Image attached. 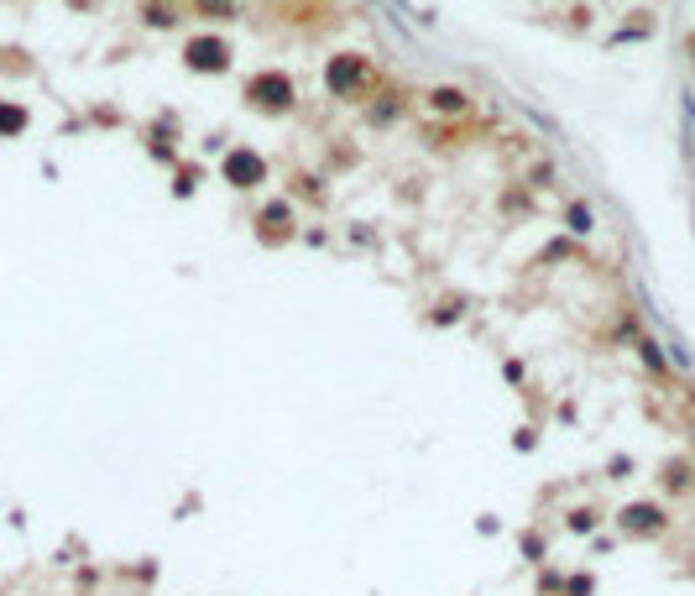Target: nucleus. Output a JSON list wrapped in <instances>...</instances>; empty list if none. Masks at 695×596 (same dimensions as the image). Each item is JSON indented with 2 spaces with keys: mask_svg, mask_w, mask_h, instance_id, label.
Returning <instances> with one entry per match:
<instances>
[{
  "mask_svg": "<svg viewBox=\"0 0 695 596\" xmlns=\"http://www.w3.org/2000/svg\"><path fill=\"white\" fill-rule=\"evenodd\" d=\"M246 100L257 105V110H267V116H288L298 95H293V79L288 74H272V68H267V74H257V79L246 84Z\"/></svg>",
  "mask_w": 695,
  "mask_h": 596,
  "instance_id": "f257e3e1",
  "label": "nucleus"
},
{
  "mask_svg": "<svg viewBox=\"0 0 695 596\" xmlns=\"http://www.w3.org/2000/svg\"><path fill=\"white\" fill-rule=\"evenodd\" d=\"M366 79H372V68H366V58H356V53H340V58H330V68H324V89H330L335 100H356L366 89Z\"/></svg>",
  "mask_w": 695,
  "mask_h": 596,
  "instance_id": "f03ea898",
  "label": "nucleus"
},
{
  "mask_svg": "<svg viewBox=\"0 0 695 596\" xmlns=\"http://www.w3.org/2000/svg\"><path fill=\"white\" fill-rule=\"evenodd\" d=\"M617 529L628 539H659L669 529V513H664V502H628L617 513Z\"/></svg>",
  "mask_w": 695,
  "mask_h": 596,
  "instance_id": "7ed1b4c3",
  "label": "nucleus"
},
{
  "mask_svg": "<svg viewBox=\"0 0 695 596\" xmlns=\"http://www.w3.org/2000/svg\"><path fill=\"white\" fill-rule=\"evenodd\" d=\"M225 178L236 183V189H257V183H267V157L236 147V152L225 157Z\"/></svg>",
  "mask_w": 695,
  "mask_h": 596,
  "instance_id": "20e7f679",
  "label": "nucleus"
},
{
  "mask_svg": "<svg viewBox=\"0 0 695 596\" xmlns=\"http://www.w3.org/2000/svg\"><path fill=\"white\" fill-rule=\"evenodd\" d=\"M183 58H189V68H199V74H220L230 63V48H225V37H194Z\"/></svg>",
  "mask_w": 695,
  "mask_h": 596,
  "instance_id": "39448f33",
  "label": "nucleus"
},
{
  "mask_svg": "<svg viewBox=\"0 0 695 596\" xmlns=\"http://www.w3.org/2000/svg\"><path fill=\"white\" fill-rule=\"evenodd\" d=\"M27 131V105L16 100H0V142H11V136Z\"/></svg>",
  "mask_w": 695,
  "mask_h": 596,
  "instance_id": "423d86ee",
  "label": "nucleus"
},
{
  "mask_svg": "<svg viewBox=\"0 0 695 596\" xmlns=\"http://www.w3.org/2000/svg\"><path fill=\"white\" fill-rule=\"evenodd\" d=\"M429 105L439 110V116H460V110H466V89H455V84H439L434 95H429Z\"/></svg>",
  "mask_w": 695,
  "mask_h": 596,
  "instance_id": "0eeeda50",
  "label": "nucleus"
},
{
  "mask_svg": "<svg viewBox=\"0 0 695 596\" xmlns=\"http://www.w3.org/2000/svg\"><path fill=\"white\" fill-rule=\"evenodd\" d=\"M288 220H293V210H288V204H267V210H262V231L272 236H288Z\"/></svg>",
  "mask_w": 695,
  "mask_h": 596,
  "instance_id": "6e6552de",
  "label": "nucleus"
},
{
  "mask_svg": "<svg viewBox=\"0 0 695 596\" xmlns=\"http://www.w3.org/2000/svg\"><path fill=\"white\" fill-rule=\"evenodd\" d=\"M199 16H210V21H230L236 16V0H194Z\"/></svg>",
  "mask_w": 695,
  "mask_h": 596,
  "instance_id": "1a4fd4ad",
  "label": "nucleus"
},
{
  "mask_svg": "<svg viewBox=\"0 0 695 596\" xmlns=\"http://www.w3.org/2000/svg\"><path fill=\"white\" fill-rule=\"evenodd\" d=\"M596 523H601L596 508H575V513H570V534H596Z\"/></svg>",
  "mask_w": 695,
  "mask_h": 596,
  "instance_id": "9d476101",
  "label": "nucleus"
},
{
  "mask_svg": "<svg viewBox=\"0 0 695 596\" xmlns=\"http://www.w3.org/2000/svg\"><path fill=\"white\" fill-rule=\"evenodd\" d=\"M366 116H372V126H387L392 116H398V95H382V105H372Z\"/></svg>",
  "mask_w": 695,
  "mask_h": 596,
  "instance_id": "9b49d317",
  "label": "nucleus"
},
{
  "mask_svg": "<svg viewBox=\"0 0 695 596\" xmlns=\"http://www.w3.org/2000/svg\"><path fill=\"white\" fill-rule=\"evenodd\" d=\"M638 356H643V366L664 372V346H659V340H638Z\"/></svg>",
  "mask_w": 695,
  "mask_h": 596,
  "instance_id": "f8f14e48",
  "label": "nucleus"
},
{
  "mask_svg": "<svg viewBox=\"0 0 695 596\" xmlns=\"http://www.w3.org/2000/svg\"><path fill=\"white\" fill-rule=\"evenodd\" d=\"M142 21H147V27H173L178 16H173V6H162V0H157V6H147V11H142Z\"/></svg>",
  "mask_w": 695,
  "mask_h": 596,
  "instance_id": "ddd939ff",
  "label": "nucleus"
},
{
  "mask_svg": "<svg viewBox=\"0 0 695 596\" xmlns=\"http://www.w3.org/2000/svg\"><path fill=\"white\" fill-rule=\"evenodd\" d=\"M565 220H570V231H575V236H591V210H586V204H570V215H565Z\"/></svg>",
  "mask_w": 695,
  "mask_h": 596,
  "instance_id": "4468645a",
  "label": "nucleus"
},
{
  "mask_svg": "<svg viewBox=\"0 0 695 596\" xmlns=\"http://www.w3.org/2000/svg\"><path fill=\"white\" fill-rule=\"evenodd\" d=\"M544 534H523V555H528V565H544Z\"/></svg>",
  "mask_w": 695,
  "mask_h": 596,
  "instance_id": "2eb2a0df",
  "label": "nucleus"
},
{
  "mask_svg": "<svg viewBox=\"0 0 695 596\" xmlns=\"http://www.w3.org/2000/svg\"><path fill=\"white\" fill-rule=\"evenodd\" d=\"M199 183V168H178V183H173V194H189Z\"/></svg>",
  "mask_w": 695,
  "mask_h": 596,
  "instance_id": "dca6fc26",
  "label": "nucleus"
},
{
  "mask_svg": "<svg viewBox=\"0 0 695 596\" xmlns=\"http://www.w3.org/2000/svg\"><path fill=\"white\" fill-rule=\"evenodd\" d=\"M560 596H565V591H560Z\"/></svg>",
  "mask_w": 695,
  "mask_h": 596,
  "instance_id": "f3484780",
  "label": "nucleus"
}]
</instances>
